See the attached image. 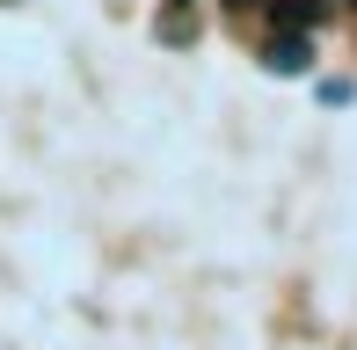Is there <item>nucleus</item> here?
<instances>
[{"mask_svg": "<svg viewBox=\"0 0 357 350\" xmlns=\"http://www.w3.org/2000/svg\"><path fill=\"white\" fill-rule=\"evenodd\" d=\"M350 8H357V0H350Z\"/></svg>", "mask_w": 357, "mask_h": 350, "instance_id": "nucleus-4", "label": "nucleus"}, {"mask_svg": "<svg viewBox=\"0 0 357 350\" xmlns=\"http://www.w3.org/2000/svg\"><path fill=\"white\" fill-rule=\"evenodd\" d=\"M270 15H278V29H291V37H314V22L328 15V0H278Z\"/></svg>", "mask_w": 357, "mask_h": 350, "instance_id": "nucleus-2", "label": "nucleus"}, {"mask_svg": "<svg viewBox=\"0 0 357 350\" xmlns=\"http://www.w3.org/2000/svg\"><path fill=\"white\" fill-rule=\"evenodd\" d=\"M234 8H270V0H234Z\"/></svg>", "mask_w": 357, "mask_h": 350, "instance_id": "nucleus-3", "label": "nucleus"}, {"mask_svg": "<svg viewBox=\"0 0 357 350\" xmlns=\"http://www.w3.org/2000/svg\"><path fill=\"white\" fill-rule=\"evenodd\" d=\"M263 66H270V73H306V66H314V37H291V29H278V37L263 44Z\"/></svg>", "mask_w": 357, "mask_h": 350, "instance_id": "nucleus-1", "label": "nucleus"}]
</instances>
